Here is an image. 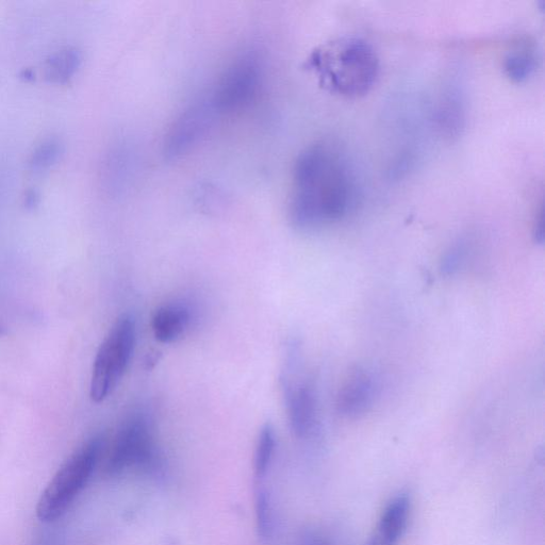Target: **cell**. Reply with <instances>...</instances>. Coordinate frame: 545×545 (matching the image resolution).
<instances>
[{
	"label": "cell",
	"instance_id": "4",
	"mask_svg": "<svg viewBox=\"0 0 545 545\" xmlns=\"http://www.w3.org/2000/svg\"><path fill=\"white\" fill-rule=\"evenodd\" d=\"M136 337V321L127 313L111 327L94 360L90 395L95 403L105 401L121 382L134 354Z\"/></svg>",
	"mask_w": 545,
	"mask_h": 545
},
{
	"label": "cell",
	"instance_id": "6",
	"mask_svg": "<svg viewBox=\"0 0 545 545\" xmlns=\"http://www.w3.org/2000/svg\"><path fill=\"white\" fill-rule=\"evenodd\" d=\"M155 455L153 431L143 414L127 419L115 437L105 465V474L113 477L130 468L150 464Z\"/></svg>",
	"mask_w": 545,
	"mask_h": 545
},
{
	"label": "cell",
	"instance_id": "3",
	"mask_svg": "<svg viewBox=\"0 0 545 545\" xmlns=\"http://www.w3.org/2000/svg\"><path fill=\"white\" fill-rule=\"evenodd\" d=\"M103 447L104 439L93 437L64 462L38 502L37 516L42 522H54L66 513L89 483Z\"/></svg>",
	"mask_w": 545,
	"mask_h": 545
},
{
	"label": "cell",
	"instance_id": "16",
	"mask_svg": "<svg viewBox=\"0 0 545 545\" xmlns=\"http://www.w3.org/2000/svg\"><path fill=\"white\" fill-rule=\"evenodd\" d=\"M78 57L73 52H66L62 55H59L52 62L51 71L54 78L58 80L62 78H68L71 75V72L75 71L77 68Z\"/></svg>",
	"mask_w": 545,
	"mask_h": 545
},
{
	"label": "cell",
	"instance_id": "2",
	"mask_svg": "<svg viewBox=\"0 0 545 545\" xmlns=\"http://www.w3.org/2000/svg\"><path fill=\"white\" fill-rule=\"evenodd\" d=\"M308 65L325 89L349 98L369 93L379 75L375 49L357 37L326 42L312 53Z\"/></svg>",
	"mask_w": 545,
	"mask_h": 545
},
{
	"label": "cell",
	"instance_id": "1",
	"mask_svg": "<svg viewBox=\"0 0 545 545\" xmlns=\"http://www.w3.org/2000/svg\"><path fill=\"white\" fill-rule=\"evenodd\" d=\"M358 197L356 173L338 148L311 145L296 159L290 204L296 227L315 229L339 222L354 210Z\"/></svg>",
	"mask_w": 545,
	"mask_h": 545
},
{
	"label": "cell",
	"instance_id": "15",
	"mask_svg": "<svg viewBox=\"0 0 545 545\" xmlns=\"http://www.w3.org/2000/svg\"><path fill=\"white\" fill-rule=\"evenodd\" d=\"M466 252L467 247L464 243L453 246L452 249L445 254L442 260V273L445 275L455 274L460 269L462 262L465 261Z\"/></svg>",
	"mask_w": 545,
	"mask_h": 545
},
{
	"label": "cell",
	"instance_id": "14",
	"mask_svg": "<svg viewBox=\"0 0 545 545\" xmlns=\"http://www.w3.org/2000/svg\"><path fill=\"white\" fill-rule=\"evenodd\" d=\"M256 522L259 536L269 539L274 531L273 507L269 493L263 489L256 498Z\"/></svg>",
	"mask_w": 545,
	"mask_h": 545
},
{
	"label": "cell",
	"instance_id": "8",
	"mask_svg": "<svg viewBox=\"0 0 545 545\" xmlns=\"http://www.w3.org/2000/svg\"><path fill=\"white\" fill-rule=\"evenodd\" d=\"M284 395L292 432L306 438L317 423V399L315 391L307 383H292L284 378Z\"/></svg>",
	"mask_w": 545,
	"mask_h": 545
},
{
	"label": "cell",
	"instance_id": "18",
	"mask_svg": "<svg viewBox=\"0 0 545 545\" xmlns=\"http://www.w3.org/2000/svg\"><path fill=\"white\" fill-rule=\"evenodd\" d=\"M0 334H2V328H0Z\"/></svg>",
	"mask_w": 545,
	"mask_h": 545
},
{
	"label": "cell",
	"instance_id": "12",
	"mask_svg": "<svg viewBox=\"0 0 545 545\" xmlns=\"http://www.w3.org/2000/svg\"><path fill=\"white\" fill-rule=\"evenodd\" d=\"M276 448V434L274 427L267 423L260 429L254 458V470L257 478L267 475Z\"/></svg>",
	"mask_w": 545,
	"mask_h": 545
},
{
	"label": "cell",
	"instance_id": "11",
	"mask_svg": "<svg viewBox=\"0 0 545 545\" xmlns=\"http://www.w3.org/2000/svg\"><path fill=\"white\" fill-rule=\"evenodd\" d=\"M191 323V311L184 304L174 303L160 307L153 317L155 338L161 343H172L186 333Z\"/></svg>",
	"mask_w": 545,
	"mask_h": 545
},
{
	"label": "cell",
	"instance_id": "5",
	"mask_svg": "<svg viewBox=\"0 0 545 545\" xmlns=\"http://www.w3.org/2000/svg\"><path fill=\"white\" fill-rule=\"evenodd\" d=\"M262 82V64L255 53H245L229 65L206 96L219 117L233 114L254 102Z\"/></svg>",
	"mask_w": 545,
	"mask_h": 545
},
{
	"label": "cell",
	"instance_id": "7",
	"mask_svg": "<svg viewBox=\"0 0 545 545\" xmlns=\"http://www.w3.org/2000/svg\"><path fill=\"white\" fill-rule=\"evenodd\" d=\"M218 119L219 115L211 108L206 97L193 103L171 128L165 142V153L171 158L183 156L209 134Z\"/></svg>",
	"mask_w": 545,
	"mask_h": 545
},
{
	"label": "cell",
	"instance_id": "10",
	"mask_svg": "<svg viewBox=\"0 0 545 545\" xmlns=\"http://www.w3.org/2000/svg\"><path fill=\"white\" fill-rule=\"evenodd\" d=\"M410 499L399 494L387 505L366 545H398L406 532Z\"/></svg>",
	"mask_w": 545,
	"mask_h": 545
},
{
	"label": "cell",
	"instance_id": "17",
	"mask_svg": "<svg viewBox=\"0 0 545 545\" xmlns=\"http://www.w3.org/2000/svg\"><path fill=\"white\" fill-rule=\"evenodd\" d=\"M299 545H332L330 542L320 533L315 531L306 532L300 540Z\"/></svg>",
	"mask_w": 545,
	"mask_h": 545
},
{
	"label": "cell",
	"instance_id": "9",
	"mask_svg": "<svg viewBox=\"0 0 545 545\" xmlns=\"http://www.w3.org/2000/svg\"><path fill=\"white\" fill-rule=\"evenodd\" d=\"M375 394L374 378L369 372L353 373L338 394V414L346 419H356L367 414L374 403Z\"/></svg>",
	"mask_w": 545,
	"mask_h": 545
},
{
	"label": "cell",
	"instance_id": "13",
	"mask_svg": "<svg viewBox=\"0 0 545 545\" xmlns=\"http://www.w3.org/2000/svg\"><path fill=\"white\" fill-rule=\"evenodd\" d=\"M536 69V57L530 49L522 48L510 52L504 61V70L508 78L523 82L530 78Z\"/></svg>",
	"mask_w": 545,
	"mask_h": 545
}]
</instances>
